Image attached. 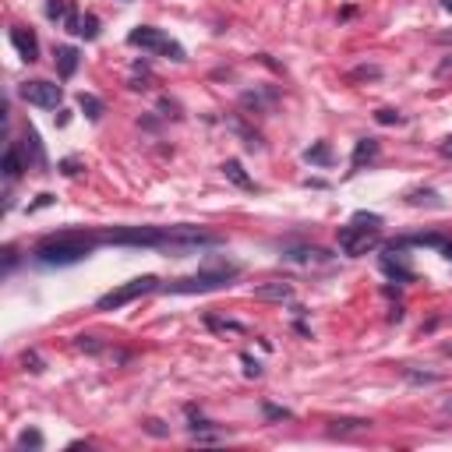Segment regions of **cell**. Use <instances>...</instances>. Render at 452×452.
Here are the masks:
<instances>
[{"instance_id": "34", "label": "cell", "mask_w": 452, "mask_h": 452, "mask_svg": "<svg viewBox=\"0 0 452 452\" xmlns=\"http://www.w3.org/2000/svg\"><path fill=\"white\" fill-rule=\"evenodd\" d=\"M442 410H445V414H452V396H449L445 403H442Z\"/></svg>"}, {"instance_id": "1", "label": "cell", "mask_w": 452, "mask_h": 452, "mask_svg": "<svg viewBox=\"0 0 452 452\" xmlns=\"http://www.w3.org/2000/svg\"><path fill=\"white\" fill-rule=\"evenodd\" d=\"M99 244H117V247H163V251H188L202 244H219V234H209L202 226H113L99 230Z\"/></svg>"}, {"instance_id": "27", "label": "cell", "mask_w": 452, "mask_h": 452, "mask_svg": "<svg viewBox=\"0 0 452 452\" xmlns=\"http://www.w3.org/2000/svg\"><path fill=\"white\" fill-rule=\"evenodd\" d=\"M240 361H244V374H247V378H258V374H262V368H258V361H251L247 354H244Z\"/></svg>"}, {"instance_id": "28", "label": "cell", "mask_w": 452, "mask_h": 452, "mask_svg": "<svg viewBox=\"0 0 452 452\" xmlns=\"http://www.w3.org/2000/svg\"><path fill=\"white\" fill-rule=\"evenodd\" d=\"M374 120H378V124H399L403 117H399L396 110H378V113H374Z\"/></svg>"}, {"instance_id": "25", "label": "cell", "mask_w": 452, "mask_h": 452, "mask_svg": "<svg viewBox=\"0 0 452 452\" xmlns=\"http://www.w3.org/2000/svg\"><path fill=\"white\" fill-rule=\"evenodd\" d=\"M78 350H89V354H99V350H103V343H95V336H82V339H78Z\"/></svg>"}, {"instance_id": "35", "label": "cell", "mask_w": 452, "mask_h": 452, "mask_svg": "<svg viewBox=\"0 0 452 452\" xmlns=\"http://www.w3.org/2000/svg\"><path fill=\"white\" fill-rule=\"evenodd\" d=\"M442 8H445V11H452V0H442Z\"/></svg>"}, {"instance_id": "6", "label": "cell", "mask_w": 452, "mask_h": 452, "mask_svg": "<svg viewBox=\"0 0 452 452\" xmlns=\"http://www.w3.org/2000/svg\"><path fill=\"white\" fill-rule=\"evenodd\" d=\"M382 234H378V226H343L339 230V247H343V255L350 258H357V255H368L371 247H378Z\"/></svg>"}, {"instance_id": "16", "label": "cell", "mask_w": 452, "mask_h": 452, "mask_svg": "<svg viewBox=\"0 0 452 452\" xmlns=\"http://www.w3.org/2000/svg\"><path fill=\"white\" fill-rule=\"evenodd\" d=\"M371 420H332L329 435H354V431H368Z\"/></svg>"}, {"instance_id": "9", "label": "cell", "mask_w": 452, "mask_h": 452, "mask_svg": "<svg viewBox=\"0 0 452 452\" xmlns=\"http://www.w3.org/2000/svg\"><path fill=\"white\" fill-rule=\"evenodd\" d=\"M11 43H14V49L21 54V60H39V39H36V32L32 29H21V25H14L11 29Z\"/></svg>"}, {"instance_id": "7", "label": "cell", "mask_w": 452, "mask_h": 452, "mask_svg": "<svg viewBox=\"0 0 452 452\" xmlns=\"http://www.w3.org/2000/svg\"><path fill=\"white\" fill-rule=\"evenodd\" d=\"M21 99H25V103H32V106H43V110H57L60 99H64V89L54 85V82L36 78V82H25L21 85Z\"/></svg>"}, {"instance_id": "8", "label": "cell", "mask_w": 452, "mask_h": 452, "mask_svg": "<svg viewBox=\"0 0 452 452\" xmlns=\"http://www.w3.org/2000/svg\"><path fill=\"white\" fill-rule=\"evenodd\" d=\"M382 272L392 275V280H399V283H414V269L407 265L403 244H392L389 255H382Z\"/></svg>"}, {"instance_id": "31", "label": "cell", "mask_w": 452, "mask_h": 452, "mask_svg": "<svg viewBox=\"0 0 452 452\" xmlns=\"http://www.w3.org/2000/svg\"><path fill=\"white\" fill-rule=\"evenodd\" d=\"M438 152H442V156H449V159H452V135H449V138H445V142H442V145H438Z\"/></svg>"}, {"instance_id": "11", "label": "cell", "mask_w": 452, "mask_h": 452, "mask_svg": "<svg viewBox=\"0 0 452 452\" xmlns=\"http://www.w3.org/2000/svg\"><path fill=\"white\" fill-rule=\"evenodd\" d=\"M21 170H29V166H25V156H21L18 142H11V145H8V152H4V177L14 181V177H21Z\"/></svg>"}, {"instance_id": "5", "label": "cell", "mask_w": 452, "mask_h": 452, "mask_svg": "<svg viewBox=\"0 0 452 452\" xmlns=\"http://www.w3.org/2000/svg\"><path fill=\"white\" fill-rule=\"evenodd\" d=\"M152 290H159V280H156V275H138V280H131V283H124V286L103 293V297L95 300V308H99V311H117V308L131 304V300H138V297H145V293H152Z\"/></svg>"}, {"instance_id": "21", "label": "cell", "mask_w": 452, "mask_h": 452, "mask_svg": "<svg viewBox=\"0 0 452 452\" xmlns=\"http://www.w3.org/2000/svg\"><path fill=\"white\" fill-rule=\"evenodd\" d=\"M78 36H85V39H95V36H99V18H95V14H85V18H82Z\"/></svg>"}, {"instance_id": "17", "label": "cell", "mask_w": 452, "mask_h": 452, "mask_svg": "<svg viewBox=\"0 0 452 452\" xmlns=\"http://www.w3.org/2000/svg\"><path fill=\"white\" fill-rule=\"evenodd\" d=\"M304 159H308V163H318V166H329V163H332V148L325 145V142H318V145H311L308 152H304Z\"/></svg>"}, {"instance_id": "10", "label": "cell", "mask_w": 452, "mask_h": 452, "mask_svg": "<svg viewBox=\"0 0 452 452\" xmlns=\"http://www.w3.org/2000/svg\"><path fill=\"white\" fill-rule=\"evenodd\" d=\"M255 297L258 300H293V286L290 283H262V286H255Z\"/></svg>"}, {"instance_id": "18", "label": "cell", "mask_w": 452, "mask_h": 452, "mask_svg": "<svg viewBox=\"0 0 452 452\" xmlns=\"http://www.w3.org/2000/svg\"><path fill=\"white\" fill-rule=\"evenodd\" d=\"M407 202L410 205H428V209H442V198L435 191H410L407 194Z\"/></svg>"}, {"instance_id": "3", "label": "cell", "mask_w": 452, "mask_h": 452, "mask_svg": "<svg viewBox=\"0 0 452 452\" xmlns=\"http://www.w3.org/2000/svg\"><path fill=\"white\" fill-rule=\"evenodd\" d=\"M237 265L234 262H205L194 275H184V280H173L163 290L166 293H209V290H223L237 280Z\"/></svg>"}, {"instance_id": "24", "label": "cell", "mask_w": 452, "mask_h": 452, "mask_svg": "<svg viewBox=\"0 0 452 452\" xmlns=\"http://www.w3.org/2000/svg\"><path fill=\"white\" fill-rule=\"evenodd\" d=\"M407 378H410L414 385H424V382H428V385H435V382H438V374H420V371H407Z\"/></svg>"}, {"instance_id": "33", "label": "cell", "mask_w": 452, "mask_h": 452, "mask_svg": "<svg viewBox=\"0 0 452 452\" xmlns=\"http://www.w3.org/2000/svg\"><path fill=\"white\" fill-rule=\"evenodd\" d=\"M442 255H445V258L452 262V240H445V244H442Z\"/></svg>"}, {"instance_id": "23", "label": "cell", "mask_w": 452, "mask_h": 452, "mask_svg": "<svg viewBox=\"0 0 452 452\" xmlns=\"http://www.w3.org/2000/svg\"><path fill=\"white\" fill-rule=\"evenodd\" d=\"M382 67H357V71H350V82H357V78H378Z\"/></svg>"}, {"instance_id": "32", "label": "cell", "mask_w": 452, "mask_h": 452, "mask_svg": "<svg viewBox=\"0 0 452 452\" xmlns=\"http://www.w3.org/2000/svg\"><path fill=\"white\" fill-rule=\"evenodd\" d=\"M64 173H78V163H74V159H64Z\"/></svg>"}, {"instance_id": "12", "label": "cell", "mask_w": 452, "mask_h": 452, "mask_svg": "<svg viewBox=\"0 0 452 452\" xmlns=\"http://www.w3.org/2000/svg\"><path fill=\"white\" fill-rule=\"evenodd\" d=\"M78 49H74V46H60L57 49V74H60V78H71V74L74 71H78Z\"/></svg>"}, {"instance_id": "19", "label": "cell", "mask_w": 452, "mask_h": 452, "mask_svg": "<svg viewBox=\"0 0 452 452\" xmlns=\"http://www.w3.org/2000/svg\"><path fill=\"white\" fill-rule=\"evenodd\" d=\"M67 14H71L67 0H46V18L49 21H67Z\"/></svg>"}, {"instance_id": "15", "label": "cell", "mask_w": 452, "mask_h": 452, "mask_svg": "<svg viewBox=\"0 0 452 452\" xmlns=\"http://www.w3.org/2000/svg\"><path fill=\"white\" fill-rule=\"evenodd\" d=\"M223 173H226V177H230L237 188H255V184H251V177H247V173H244V166L237 163V159H230V163H223Z\"/></svg>"}, {"instance_id": "30", "label": "cell", "mask_w": 452, "mask_h": 452, "mask_svg": "<svg viewBox=\"0 0 452 452\" xmlns=\"http://www.w3.org/2000/svg\"><path fill=\"white\" fill-rule=\"evenodd\" d=\"M145 428H148V431H152V435H159V438L166 435V428H159V420H145Z\"/></svg>"}, {"instance_id": "4", "label": "cell", "mask_w": 452, "mask_h": 452, "mask_svg": "<svg viewBox=\"0 0 452 452\" xmlns=\"http://www.w3.org/2000/svg\"><path fill=\"white\" fill-rule=\"evenodd\" d=\"M128 43H131V46L148 49V54L170 57V60H184V46H181V43H173L163 29H152V25H138V29H131Z\"/></svg>"}, {"instance_id": "22", "label": "cell", "mask_w": 452, "mask_h": 452, "mask_svg": "<svg viewBox=\"0 0 452 452\" xmlns=\"http://www.w3.org/2000/svg\"><path fill=\"white\" fill-rule=\"evenodd\" d=\"M435 78H438V82H449V78H452V54L438 60V67H435Z\"/></svg>"}, {"instance_id": "29", "label": "cell", "mask_w": 452, "mask_h": 452, "mask_svg": "<svg viewBox=\"0 0 452 452\" xmlns=\"http://www.w3.org/2000/svg\"><path fill=\"white\" fill-rule=\"evenodd\" d=\"M21 364H32V371H43V364H39V357H36V354H25V357H21Z\"/></svg>"}, {"instance_id": "20", "label": "cell", "mask_w": 452, "mask_h": 452, "mask_svg": "<svg viewBox=\"0 0 452 452\" xmlns=\"http://www.w3.org/2000/svg\"><path fill=\"white\" fill-rule=\"evenodd\" d=\"M18 449H43V435H39L36 428L21 431V435H18Z\"/></svg>"}, {"instance_id": "13", "label": "cell", "mask_w": 452, "mask_h": 452, "mask_svg": "<svg viewBox=\"0 0 452 452\" xmlns=\"http://www.w3.org/2000/svg\"><path fill=\"white\" fill-rule=\"evenodd\" d=\"M374 156H378V142H374V138H361L357 148H354V159H350V163H354V166H364V163H371Z\"/></svg>"}, {"instance_id": "26", "label": "cell", "mask_w": 452, "mask_h": 452, "mask_svg": "<svg viewBox=\"0 0 452 452\" xmlns=\"http://www.w3.org/2000/svg\"><path fill=\"white\" fill-rule=\"evenodd\" d=\"M265 417H269V420H286V417H290V410H283V407H272V403H265Z\"/></svg>"}, {"instance_id": "2", "label": "cell", "mask_w": 452, "mask_h": 452, "mask_svg": "<svg viewBox=\"0 0 452 452\" xmlns=\"http://www.w3.org/2000/svg\"><path fill=\"white\" fill-rule=\"evenodd\" d=\"M95 234H85V230H60V234H49L36 244V262L43 265H74L92 255L95 247Z\"/></svg>"}, {"instance_id": "14", "label": "cell", "mask_w": 452, "mask_h": 452, "mask_svg": "<svg viewBox=\"0 0 452 452\" xmlns=\"http://www.w3.org/2000/svg\"><path fill=\"white\" fill-rule=\"evenodd\" d=\"M78 106L85 110L89 120H99V117H103V99H95L92 92H82V95H78Z\"/></svg>"}]
</instances>
